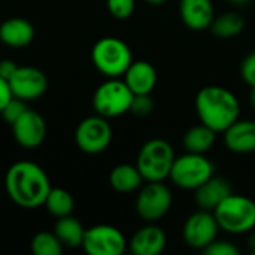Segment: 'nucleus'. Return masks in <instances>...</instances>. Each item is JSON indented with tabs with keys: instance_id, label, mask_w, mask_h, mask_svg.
I'll return each instance as SVG.
<instances>
[{
	"instance_id": "f257e3e1",
	"label": "nucleus",
	"mask_w": 255,
	"mask_h": 255,
	"mask_svg": "<svg viewBox=\"0 0 255 255\" xmlns=\"http://www.w3.org/2000/svg\"><path fill=\"white\" fill-rule=\"evenodd\" d=\"M51 188L48 173L33 161H16L4 175L7 197L22 209H37L43 206Z\"/></svg>"
},
{
	"instance_id": "f03ea898",
	"label": "nucleus",
	"mask_w": 255,
	"mask_h": 255,
	"mask_svg": "<svg viewBox=\"0 0 255 255\" xmlns=\"http://www.w3.org/2000/svg\"><path fill=\"white\" fill-rule=\"evenodd\" d=\"M196 111L200 123L218 133L226 131L239 120L241 105L230 90L218 85H209L197 93Z\"/></svg>"
},
{
	"instance_id": "7ed1b4c3",
	"label": "nucleus",
	"mask_w": 255,
	"mask_h": 255,
	"mask_svg": "<svg viewBox=\"0 0 255 255\" xmlns=\"http://www.w3.org/2000/svg\"><path fill=\"white\" fill-rule=\"evenodd\" d=\"M94 67L108 78H120L133 61L130 46L118 37L108 36L99 39L91 49Z\"/></svg>"
},
{
	"instance_id": "20e7f679",
	"label": "nucleus",
	"mask_w": 255,
	"mask_h": 255,
	"mask_svg": "<svg viewBox=\"0 0 255 255\" xmlns=\"http://www.w3.org/2000/svg\"><path fill=\"white\" fill-rule=\"evenodd\" d=\"M214 215L221 230L242 235L255 227V202L247 196L232 193L214 209Z\"/></svg>"
},
{
	"instance_id": "39448f33",
	"label": "nucleus",
	"mask_w": 255,
	"mask_h": 255,
	"mask_svg": "<svg viewBox=\"0 0 255 255\" xmlns=\"http://www.w3.org/2000/svg\"><path fill=\"white\" fill-rule=\"evenodd\" d=\"M175 158V151L169 142L151 139L142 145L136 166L146 182H158L169 178Z\"/></svg>"
},
{
	"instance_id": "423d86ee",
	"label": "nucleus",
	"mask_w": 255,
	"mask_h": 255,
	"mask_svg": "<svg viewBox=\"0 0 255 255\" xmlns=\"http://www.w3.org/2000/svg\"><path fill=\"white\" fill-rule=\"evenodd\" d=\"M134 94L124 79L109 78L102 82L93 94V108L97 115L105 118H117L130 112Z\"/></svg>"
},
{
	"instance_id": "0eeeda50",
	"label": "nucleus",
	"mask_w": 255,
	"mask_h": 255,
	"mask_svg": "<svg viewBox=\"0 0 255 255\" xmlns=\"http://www.w3.org/2000/svg\"><path fill=\"white\" fill-rule=\"evenodd\" d=\"M215 167L205 154L188 152L175 158L169 178L182 190H196L214 176Z\"/></svg>"
},
{
	"instance_id": "6e6552de",
	"label": "nucleus",
	"mask_w": 255,
	"mask_h": 255,
	"mask_svg": "<svg viewBox=\"0 0 255 255\" xmlns=\"http://www.w3.org/2000/svg\"><path fill=\"white\" fill-rule=\"evenodd\" d=\"M112 142V127L108 118L102 115H93L84 118L75 130L76 146L90 155L100 154L109 148Z\"/></svg>"
},
{
	"instance_id": "1a4fd4ad",
	"label": "nucleus",
	"mask_w": 255,
	"mask_h": 255,
	"mask_svg": "<svg viewBox=\"0 0 255 255\" xmlns=\"http://www.w3.org/2000/svg\"><path fill=\"white\" fill-rule=\"evenodd\" d=\"M173 202L172 193L163 181L148 182L140 187L136 199V211L139 217L146 223H155L161 220L170 209Z\"/></svg>"
},
{
	"instance_id": "9d476101",
	"label": "nucleus",
	"mask_w": 255,
	"mask_h": 255,
	"mask_svg": "<svg viewBox=\"0 0 255 255\" xmlns=\"http://www.w3.org/2000/svg\"><path fill=\"white\" fill-rule=\"evenodd\" d=\"M81 248L90 255H121L127 248V241L120 229L97 224L85 229Z\"/></svg>"
},
{
	"instance_id": "9b49d317",
	"label": "nucleus",
	"mask_w": 255,
	"mask_h": 255,
	"mask_svg": "<svg viewBox=\"0 0 255 255\" xmlns=\"http://www.w3.org/2000/svg\"><path fill=\"white\" fill-rule=\"evenodd\" d=\"M220 230L214 212L200 209L188 217L182 229V236L188 247L203 251L217 239Z\"/></svg>"
},
{
	"instance_id": "f8f14e48",
	"label": "nucleus",
	"mask_w": 255,
	"mask_h": 255,
	"mask_svg": "<svg viewBox=\"0 0 255 255\" xmlns=\"http://www.w3.org/2000/svg\"><path fill=\"white\" fill-rule=\"evenodd\" d=\"M7 82L12 96L24 102L36 100L42 97L48 90L46 75L34 66H18Z\"/></svg>"
},
{
	"instance_id": "ddd939ff",
	"label": "nucleus",
	"mask_w": 255,
	"mask_h": 255,
	"mask_svg": "<svg viewBox=\"0 0 255 255\" xmlns=\"http://www.w3.org/2000/svg\"><path fill=\"white\" fill-rule=\"evenodd\" d=\"M16 143L25 149H34L40 146L46 137V121L34 109L27 111L10 126Z\"/></svg>"
},
{
	"instance_id": "4468645a",
	"label": "nucleus",
	"mask_w": 255,
	"mask_h": 255,
	"mask_svg": "<svg viewBox=\"0 0 255 255\" xmlns=\"http://www.w3.org/2000/svg\"><path fill=\"white\" fill-rule=\"evenodd\" d=\"M166 244L167 238L164 230L154 223H148L131 236L128 247L134 255H158L164 251Z\"/></svg>"
},
{
	"instance_id": "2eb2a0df",
	"label": "nucleus",
	"mask_w": 255,
	"mask_h": 255,
	"mask_svg": "<svg viewBox=\"0 0 255 255\" xmlns=\"http://www.w3.org/2000/svg\"><path fill=\"white\" fill-rule=\"evenodd\" d=\"M179 15L188 28L202 31L211 27L215 10L212 0H181Z\"/></svg>"
},
{
	"instance_id": "dca6fc26",
	"label": "nucleus",
	"mask_w": 255,
	"mask_h": 255,
	"mask_svg": "<svg viewBox=\"0 0 255 255\" xmlns=\"http://www.w3.org/2000/svg\"><path fill=\"white\" fill-rule=\"evenodd\" d=\"M34 25L22 18L12 16L0 24V42L9 48H25L34 39Z\"/></svg>"
},
{
	"instance_id": "f3484780",
	"label": "nucleus",
	"mask_w": 255,
	"mask_h": 255,
	"mask_svg": "<svg viewBox=\"0 0 255 255\" xmlns=\"http://www.w3.org/2000/svg\"><path fill=\"white\" fill-rule=\"evenodd\" d=\"M226 146L236 154L255 152V121L238 120L224 131Z\"/></svg>"
},
{
	"instance_id": "a211bd4d",
	"label": "nucleus",
	"mask_w": 255,
	"mask_h": 255,
	"mask_svg": "<svg viewBox=\"0 0 255 255\" xmlns=\"http://www.w3.org/2000/svg\"><path fill=\"white\" fill-rule=\"evenodd\" d=\"M123 76L133 94H151L157 84V72L154 66L145 60L131 61Z\"/></svg>"
},
{
	"instance_id": "6ab92c4d",
	"label": "nucleus",
	"mask_w": 255,
	"mask_h": 255,
	"mask_svg": "<svg viewBox=\"0 0 255 255\" xmlns=\"http://www.w3.org/2000/svg\"><path fill=\"white\" fill-rule=\"evenodd\" d=\"M230 194L232 187L229 181H226L224 178L212 176L194 190V200L200 209L214 212V209Z\"/></svg>"
},
{
	"instance_id": "aec40b11",
	"label": "nucleus",
	"mask_w": 255,
	"mask_h": 255,
	"mask_svg": "<svg viewBox=\"0 0 255 255\" xmlns=\"http://www.w3.org/2000/svg\"><path fill=\"white\" fill-rule=\"evenodd\" d=\"M143 181L145 179L137 166L133 164H118L109 173V184L118 193H133L140 190Z\"/></svg>"
},
{
	"instance_id": "412c9836",
	"label": "nucleus",
	"mask_w": 255,
	"mask_h": 255,
	"mask_svg": "<svg viewBox=\"0 0 255 255\" xmlns=\"http://www.w3.org/2000/svg\"><path fill=\"white\" fill-rule=\"evenodd\" d=\"M52 232L60 239V242L63 244L64 248L75 250V248L82 247L85 229H84V226L81 224V221L78 218H75L72 215L57 218Z\"/></svg>"
},
{
	"instance_id": "4be33fe9",
	"label": "nucleus",
	"mask_w": 255,
	"mask_h": 255,
	"mask_svg": "<svg viewBox=\"0 0 255 255\" xmlns=\"http://www.w3.org/2000/svg\"><path fill=\"white\" fill-rule=\"evenodd\" d=\"M215 134H217V131H214L208 126L199 124V126H194L190 130H187V133L184 134L182 143L188 152L205 154L215 143Z\"/></svg>"
},
{
	"instance_id": "5701e85b",
	"label": "nucleus",
	"mask_w": 255,
	"mask_h": 255,
	"mask_svg": "<svg viewBox=\"0 0 255 255\" xmlns=\"http://www.w3.org/2000/svg\"><path fill=\"white\" fill-rule=\"evenodd\" d=\"M209 28L218 37H235L244 31L245 19L238 12H226L220 16H215Z\"/></svg>"
},
{
	"instance_id": "b1692460",
	"label": "nucleus",
	"mask_w": 255,
	"mask_h": 255,
	"mask_svg": "<svg viewBox=\"0 0 255 255\" xmlns=\"http://www.w3.org/2000/svg\"><path fill=\"white\" fill-rule=\"evenodd\" d=\"M43 206L52 217L61 218L66 215H72L75 209V200H73V196L67 190L52 187L48 193V197Z\"/></svg>"
},
{
	"instance_id": "393cba45",
	"label": "nucleus",
	"mask_w": 255,
	"mask_h": 255,
	"mask_svg": "<svg viewBox=\"0 0 255 255\" xmlns=\"http://www.w3.org/2000/svg\"><path fill=\"white\" fill-rule=\"evenodd\" d=\"M30 250L34 255H61L64 247L54 232H39L33 236Z\"/></svg>"
},
{
	"instance_id": "a878e982",
	"label": "nucleus",
	"mask_w": 255,
	"mask_h": 255,
	"mask_svg": "<svg viewBox=\"0 0 255 255\" xmlns=\"http://www.w3.org/2000/svg\"><path fill=\"white\" fill-rule=\"evenodd\" d=\"M25 111H27V102H24V100H21V99L12 96V99H10V100L4 105V108L1 109L0 115H1V118H3L9 126H12V124L25 112Z\"/></svg>"
},
{
	"instance_id": "bb28decb",
	"label": "nucleus",
	"mask_w": 255,
	"mask_h": 255,
	"mask_svg": "<svg viewBox=\"0 0 255 255\" xmlns=\"http://www.w3.org/2000/svg\"><path fill=\"white\" fill-rule=\"evenodd\" d=\"M109 13L117 19H127L136 9L134 0H106Z\"/></svg>"
},
{
	"instance_id": "cd10ccee",
	"label": "nucleus",
	"mask_w": 255,
	"mask_h": 255,
	"mask_svg": "<svg viewBox=\"0 0 255 255\" xmlns=\"http://www.w3.org/2000/svg\"><path fill=\"white\" fill-rule=\"evenodd\" d=\"M154 111V100L151 94H134L130 112L136 117H148Z\"/></svg>"
},
{
	"instance_id": "c85d7f7f",
	"label": "nucleus",
	"mask_w": 255,
	"mask_h": 255,
	"mask_svg": "<svg viewBox=\"0 0 255 255\" xmlns=\"http://www.w3.org/2000/svg\"><path fill=\"white\" fill-rule=\"evenodd\" d=\"M203 253L208 255H238L239 250L232 242L215 239L209 247L203 250Z\"/></svg>"
},
{
	"instance_id": "c756f323",
	"label": "nucleus",
	"mask_w": 255,
	"mask_h": 255,
	"mask_svg": "<svg viewBox=\"0 0 255 255\" xmlns=\"http://www.w3.org/2000/svg\"><path fill=\"white\" fill-rule=\"evenodd\" d=\"M241 75H242V79L251 85L255 87V51L248 54L244 60H242V64H241Z\"/></svg>"
},
{
	"instance_id": "7c9ffc66",
	"label": "nucleus",
	"mask_w": 255,
	"mask_h": 255,
	"mask_svg": "<svg viewBox=\"0 0 255 255\" xmlns=\"http://www.w3.org/2000/svg\"><path fill=\"white\" fill-rule=\"evenodd\" d=\"M18 69V64L13 60L4 58L0 60V76L6 81H9V78L15 73V70Z\"/></svg>"
},
{
	"instance_id": "2f4dec72",
	"label": "nucleus",
	"mask_w": 255,
	"mask_h": 255,
	"mask_svg": "<svg viewBox=\"0 0 255 255\" xmlns=\"http://www.w3.org/2000/svg\"><path fill=\"white\" fill-rule=\"evenodd\" d=\"M10 99H12V91H10L9 82L0 76V112Z\"/></svg>"
},
{
	"instance_id": "473e14b6",
	"label": "nucleus",
	"mask_w": 255,
	"mask_h": 255,
	"mask_svg": "<svg viewBox=\"0 0 255 255\" xmlns=\"http://www.w3.org/2000/svg\"><path fill=\"white\" fill-rule=\"evenodd\" d=\"M248 247H250V250H251V254L255 255V233H253V235L250 236V239H248Z\"/></svg>"
},
{
	"instance_id": "72a5a7b5",
	"label": "nucleus",
	"mask_w": 255,
	"mask_h": 255,
	"mask_svg": "<svg viewBox=\"0 0 255 255\" xmlns=\"http://www.w3.org/2000/svg\"><path fill=\"white\" fill-rule=\"evenodd\" d=\"M250 102L251 106L255 109V87H251V93H250Z\"/></svg>"
},
{
	"instance_id": "f704fd0d",
	"label": "nucleus",
	"mask_w": 255,
	"mask_h": 255,
	"mask_svg": "<svg viewBox=\"0 0 255 255\" xmlns=\"http://www.w3.org/2000/svg\"><path fill=\"white\" fill-rule=\"evenodd\" d=\"M145 1L149 3V4H152V6H160V4L166 3L167 0H145Z\"/></svg>"
},
{
	"instance_id": "c9c22d12",
	"label": "nucleus",
	"mask_w": 255,
	"mask_h": 255,
	"mask_svg": "<svg viewBox=\"0 0 255 255\" xmlns=\"http://www.w3.org/2000/svg\"><path fill=\"white\" fill-rule=\"evenodd\" d=\"M229 1H233V3H244L245 0H229Z\"/></svg>"
}]
</instances>
